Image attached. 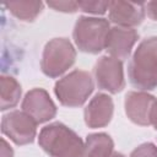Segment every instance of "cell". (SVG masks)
Segmentation results:
<instances>
[{
    "instance_id": "cell-21",
    "label": "cell",
    "mask_w": 157,
    "mask_h": 157,
    "mask_svg": "<svg viewBox=\"0 0 157 157\" xmlns=\"http://www.w3.org/2000/svg\"><path fill=\"white\" fill-rule=\"evenodd\" d=\"M1 157H13V151L5 139H1Z\"/></svg>"
},
{
    "instance_id": "cell-17",
    "label": "cell",
    "mask_w": 157,
    "mask_h": 157,
    "mask_svg": "<svg viewBox=\"0 0 157 157\" xmlns=\"http://www.w3.org/2000/svg\"><path fill=\"white\" fill-rule=\"evenodd\" d=\"M130 157H157V147L152 142H145L137 146Z\"/></svg>"
},
{
    "instance_id": "cell-15",
    "label": "cell",
    "mask_w": 157,
    "mask_h": 157,
    "mask_svg": "<svg viewBox=\"0 0 157 157\" xmlns=\"http://www.w3.org/2000/svg\"><path fill=\"white\" fill-rule=\"evenodd\" d=\"M5 6L18 20L33 21L43 10L42 1H10Z\"/></svg>"
},
{
    "instance_id": "cell-12",
    "label": "cell",
    "mask_w": 157,
    "mask_h": 157,
    "mask_svg": "<svg viewBox=\"0 0 157 157\" xmlns=\"http://www.w3.org/2000/svg\"><path fill=\"white\" fill-rule=\"evenodd\" d=\"M155 101L156 98L152 94H148L147 92L144 91L128 92L124 102L125 113L128 118L137 125H142V126L150 125L148 115H150V109Z\"/></svg>"
},
{
    "instance_id": "cell-2",
    "label": "cell",
    "mask_w": 157,
    "mask_h": 157,
    "mask_svg": "<svg viewBox=\"0 0 157 157\" xmlns=\"http://www.w3.org/2000/svg\"><path fill=\"white\" fill-rule=\"evenodd\" d=\"M38 144L50 157H81L85 147L81 137L59 121L45 125L40 130Z\"/></svg>"
},
{
    "instance_id": "cell-4",
    "label": "cell",
    "mask_w": 157,
    "mask_h": 157,
    "mask_svg": "<svg viewBox=\"0 0 157 157\" xmlns=\"http://www.w3.org/2000/svg\"><path fill=\"white\" fill-rule=\"evenodd\" d=\"M94 85L90 72L85 70H74L54 86V93L59 102L65 107L82 105L93 92Z\"/></svg>"
},
{
    "instance_id": "cell-7",
    "label": "cell",
    "mask_w": 157,
    "mask_h": 157,
    "mask_svg": "<svg viewBox=\"0 0 157 157\" xmlns=\"http://www.w3.org/2000/svg\"><path fill=\"white\" fill-rule=\"evenodd\" d=\"M94 77L98 88L110 93H118L125 86L123 63L113 56L104 55L96 61Z\"/></svg>"
},
{
    "instance_id": "cell-11",
    "label": "cell",
    "mask_w": 157,
    "mask_h": 157,
    "mask_svg": "<svg viewBox=\"0 0 157 157\" xmlns=\"http://www.w3.org/2000/svg\"><path fill=\"white\" fill-rule=\"evenodd\" d=\"M114 110L113 99L105 93H97L85 108V123L88 128H103L112 120Z\"/></svg>"
},
{
    "instance_id": "cell-19",
    "label": "cell",
    "mask_w": 157,
    "mask_h": 157,
    "mask_svg": "<svg viewBox=\"0 0 157 157\" xmlns=\"http://www.w3.org/2000/svg\"><path fill=\"white\" fill-rule=\"evenodd\" d=\"M146 11L150 18L157 21V1H150L146 4Z\"/></svg>"
},
{
    "instance_id": "cell-6",
    "label": "cell",
    "mask_w": 157,
    "mask_h": 157,
    "mask_svg": "<svg viewBox=\"0 0 157 157\" xmlns=\"http://www.w3.org/2000/svg\"><path fill=\"white\" fill-rule=\"evenodd\" d=\"M1 131L16 145H27L36 137L37 123L23 110H12L2 117Z\"/></svg>"
},
{
    "instance_id": "cell-9",
    "label": "cell",
    "mask_w": 157,
    "mask_h": 157,
    "mask_svg": "<svg viewBox=\"0 0 157 157\" xmlns=\"http://www.w3.org/2000/svg\"><path fill=\"white\" fill-rule=\"evenodd\" d=\"M146 5L144 2L132 1H110L109 20L119 27L131 28L142 22L145 17Z\"/></svg>"
},
{
    "instance_id": "cell-20",
    "label": "cell",
    "mask_w": 157,
    "mask_h": 157,
    "mask_svg": "<svg viewBox=\"0 0 157 157\" xmlns=\"http://www.w3.org/2000/svg\"><path fill=\"white\" fill-rule=\"evenodd\" d=\"M148 119H150V124L157 130V99L153 102V104H152V107L150 109Z\"/></svg>"
},
{
    "instance_id": "cell-13",
    "label": "cell",
    "mask_w": 157,
    "mask_h": 157,
    "mask_svg": "<svg viewBox=\"0 0 157 157\" xmlns=\"http://www.w3.org/2000/svg\"><path fill=\"white\" fill-rule=\"evenodd\" d=\"M114 142L105 132L90 134L86 137L81 157H110L113 155Z\"/></svg>"
},
{
    "instance_id": "cell-10",
    "label": "cell",
    "mask_w": 157,
    "mask_h": 157,
    "mask_svg": "<svg viewBox=\"0 0 157 157\" xmlns=\"http://www.w3.org/2000/svg\"><path fill=\"white\" fill-rule=\"evenodd\" d=\"M137 39L139 33L134 28L115 26L112 27L107 34L104 49L110 54V56L123 60L130 55L131 49Z\"/></svg>"
},
{
    "instance_id": "cell-18",
    "label": "cell",
    "mask_w": 157,
    "mask_h": 157,
    "mask_svg": "<svg viewBox=\"0 0 157 157\" xmlns=\"http://www.w3.org/2000/svg\"><path fill=\"white\" fill-rule=\"evenodd\" d=\"M48 6L61 12H75L78 9L77 1H49Z\"/></svg>"
},
{
    "instance_id": "cell-1",
    "label": "cell",
    "mask_w": 157,
    "mask_h": 157,
    "mask_svg": "<svg viewBox=\"0 0 157 157\" xmlns=\"http://www.w3.org/2000/svg\"><path fill=\"white\" fill-rule=\"evenodd\" d=\"M129 78L142 91L157 88V37L144 39L129 64Z\"/></svg>"
},
{
    "instance_id": "cell-5",
    "label": "cell",
    "mask_w": 157,
    "mask_h": 157,
    "mask_svg": "<svg viewBox=\"0 0 157 157\" xmlns=\"http://www.w3.org/2000/svg\"><path fill=\"white\" fill-rule=\"evenodd\" d=\"M76 59V50L67 38L49 40L43 50L40 67L44 75L58 77L70 69Z\"/></svg>"
},
{
    "instance_id": "cell-8",
    "label": "cell",
    "mask_w": 157,
    "mask_h": 157,
    "mask_svg": "<svg viewBox=\"0 0 157 157\" xmlns=\"http://www.w3.org/2000/svg\"><path fill=\"white\" fill-rule=\"evenodd\" d=\"M22 110L32 117L37 124H42L55 117L56 105L45 90L33 88L26 93L22 101Z\"/></svg>"
},
{
    "instance_id": "cell-14",
    "label": "cell",
    "mask_w": 157,
    "mask_h": 157,
    "mask_svg": "<svg viewBox=\"0 0 157 157\" xmlns=\"http://www.w3.org/2000/svg\"><path fill=\"white\" fill-rule=\"evenodd\" d=\"M1 85V110L13 108L21 97V85L12 76L2 75L0 77Z\"/></svg>"
},
{
    "instance_id": "cell-22",
    "label": "cell",
    "mask_w": 157,
    "mask_h": 157,
    "mask_svg": "<svg viewBox=\"0 0 157 157\" xmlns=\"http://www.w3.org/2000/svg\"><path fill=\"white\" fill-rule=\"evenodd\" d=\"M110 157H125V156H124L123 153H120V152H114Z\"/></svg>"
},
{
    "instance_id": "cell-16",
    "label": "cell",
    "mask_w": 157,
    "mask_h": 157,
    "mask_svg": "<svg viewBox=\"0 0 157 157\" xmlns=\"http://www.w3.org/2000/svg\"><path fill=\"white\" fill-rule=\"evenodd\" d=\"M110 1H77L78 9L88 13L103 15L107 9H109Z\"/></svg>"
},
{
    "instance_id": "cell-3",
    "label": "cell",
    "mask_w": 157,
    "mask_h": 157,
    "mask_svg": "<svg viewBox=\"0 0 157 157\" xmlns=\"http://www.w3.org/2000/svg\"><path fill=\"white\" fill-rule=\"evenodd\" d=\"M109 29V21L105 18L80 16L72 32L74 42L81 52L97 54L104 49Z\"/></svg>"
}]
</instances>
